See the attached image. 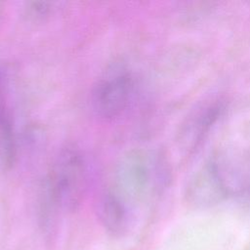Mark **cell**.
<instances>
[{
  "mask_svg": "<svg viewBox=\"0 0 250 250\" xmlns=\"http://www.w3.org/2000/svg\"><path fill=\"white\" fill-rule=\"evenodd\" d=\"M87 188L85 158L74 146H65L56 155L43 186V203L67 211L81 203Z\"/></svg>",
  "mask_w": 250,
  "mask_h": 250,
  "instance_id": "6da1fadb",
  "label": "cell"
},
{
  "mask_svg": "<svg viewBox=\"0 0 250 250\" xmlns=\"http://www.w3.org/2000/svg\"><path fill=\"white\" fill-rule=\"evenodd\" d=\"M162 162L144 151L132 150L119 160L110 187L130 204L140 200L164 182Z\"/></svg>",
  "mask_w": 250,
  "mask_h": 250,
  "instance_id": "7a4b0ae2",
  "label": "cell"
},
{
  "mask_svg": "<svg viewBox=\"0 0 250 250\" xmlns=\"http://www.w3.org/2000/svg\"><path fill=\"white\" fill-rule=\"evenodd\" d=\"M132 91L133 80L127 69L115 66L106 70L92 90L91 104L95 114L104 121L118 118L128 107Z\"/></svg>",
  "mask_w": 250,
  "mask_h": 250,
  "instance_id": "3957f363",
  "label": "cell"
},
{
  "mask_svg": "<svg viewBox=\"0 0 250 250\" xmlns=\"http://www.w3.org/2000/svg\"><path fill=\"white\" fill-rule=\"evenodd\" d=\"M226 177L220 161L205 164L188 188V199L198 206H209L229 196Z\"/></svg>",
  "mask_w": 250,
  "mask_h": 250,
  "instance_id": "277c9868",
  "label": "cell"
},
{
  "mask_svg": "<svg viewBox=\"0 0 250 250\" xmlns=\"http://www.w3.org/2000/svg\"><path fill=\"white\" fill-rule=\"evenodd\" d=\"M97 213L102 226L111 236H122L128 230L131 204L111 187L106 188L100 195Z\"/></svg>",
  "mask_w": 250,
  "mask_h": 250,
  "instance_id": "5b68a950",
  "label": "cell"
},
{
  "mask_svg": "<svg viewBox=\"0 0 250 250\" xmlns=\"http://www.w3.org/2000/svg\"><path fill=\"white\" fill-rule=\"evenodd\" d=\"M17 155L16 135L13 116L7 102L5 83L0 72V164L9 169L13 166Z\"/></svg>",
  "mask_w": 250,
  "mask_h": 250,
  "instance_id": "8992f818",
  "label": "cell"
},
{
  "mask_svg": "<svg viewBox=\"0 0 250 250\" xmlns=\"http://www.w3.org/2000/svg\"><path fill=\"white\" fill-rule=\"evenodd\" d=\"M229 185L231 194H238L250 205V159L229 164Z\"/></svg>",
  "mask_w": 250,
  "mask_h": 250,
  "instance_id": "52a82bcc",
  "label": "cell"
},
{
  "mask_svg": "<svg viewBox=\"0 0 250 250\" xmlns=\"http://www.w3.org/2000/svg\"><path fill=\"white\" fill-rule=\"evenodd\" d=\"M54 2L47 1H32L26 3V12L28 16H31L35 20L44 19L51 15L55 10Z\"/></svg>",
  "mask_w": 250,
  "mask_h": 250,
  "instance_id": "ba28073f",
  "label": "cell"
},
{
  "mask_svg": "<svg viewBox=\"0 0 250 250\" xmlns=\"http://www.w3.org/2000/svg\"><path fill=\"white\" fill-rule=\"evenodd\" d=\"M0 11H1V7H0Z\"/></svg>",
  "mask_w": 250,
  "mask_h": 250,
  "instance_id": "9c48e42d",
  "label": "cell"
}]
</instances>
